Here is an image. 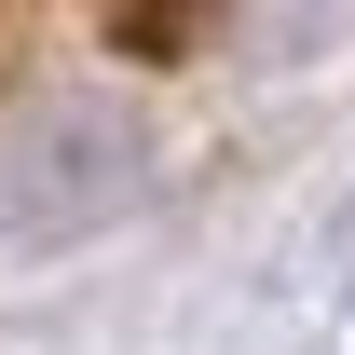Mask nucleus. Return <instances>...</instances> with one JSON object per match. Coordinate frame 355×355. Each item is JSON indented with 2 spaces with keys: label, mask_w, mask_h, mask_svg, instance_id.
Returning <instances> with one entry per match:
<instances>
[{
  "label": "nucleus",
  "mask_w": 355,
  "mask_h": 355,
  "mask_svg": "<svg viewBox=\"0 0 355 355\" xmlns=\"http://www.w3.org/2000/svg\"><path fill=\"white\" fill-rule=\"evenodd\" d=\"M123 178L137 164L110 123H28L14 164H0V219H14V246H69V232H96L123 205Z\"/></svg>",
  "instance_id": "obj_1"
}]
</instances>
